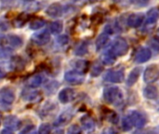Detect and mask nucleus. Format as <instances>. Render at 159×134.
Returning a JSON list of instances; mask_svg holds the SVG:
<instances>
[{
  "label": "nucleus",
  "mask_w": 159,
  "mask_h": 134,
  "mask_svg": "<svg viewBox=\"0 0 159 134\" xmlns=\"http://www.w3.org/2000/svg\"><path fill=\"white\" fill-rule=\"evenodd\" d=\"M123 92L118 87H107L103 90L102 98L108 104L119 106L123 103Z\"/></svg>",
  "instance_id": "obj_1"
},
{
  "label": "nucleus",
  "mask_w": 159,
  "mask_h": 134,
  "mask_svg": "<svg viewBox=\"0 0 159 134\" xmlns=\"http://www.w3.org/2000/svg\"><path fill=\"white\" fill-rule=\"evenodd\" d=\"M108 49L117 58V57L124 56L128 53L129 49V45L125 38L117 37L113 41V43L111 44Z\"/></svg>",
  "instance_id": "obj_2"
},
{
  "label": "nucleus",
  "mask_w": 159,
  "mask_h": 134,
  "mask_svg": "<svg viewBox=\"0 0 159 134\" xmlns=\"http://www.w3.org/2000/svg\"><path fill=\"white\" fill-rule=\"evenodd\" d=\"M159 79V65L157 63L150 64L146 67L143 74V80L147 84L154 83Z\"/></svg>",
  "instance_id": "obj_3"
},
{
  "label": "nucleus",
  "mask_w": 159,
  "mask_h": 134,
  "mask_svg": "<svg viewBox=\"0 0 159 134\" xmlns=\"http://www.w3.org/2000/svg\"><path fill=\"white\" fill-rule=\"evenodd\" d=\"M124 76H125L124 68H117L108 71L105 74L103 80L110 83H121L124 80Z\"/></svg>",
  "instance_id": "obj_4"
},
{
  "label": "nucleus",
  "mask_w": 159,
  "mask_h": 134,
  "mask_svg": "<svg viewBox=\"0 0 159 134\" xmlns=\"http://www.w3.org/2000/svg\"><path fill=\"white\" fill-rule=\"evenodd\" d=\"M128 116L130 118L131 122L133 124V127H135L137 129H140V130L143 129L146 125V123H147L146 116L143 113L140 112V111L132 110V111H130L128 114Z\"/></svg>",
  "instance_id": "obj_5"
},
{
  "label": "nucleus",
  "mask_w": 159,
  "mask_h": 134,
  "mask_svg": "<svg viewBox=\"0 0 159 134\" xmlns=\"http://www.w3.org/2000/svg\"><path fill=\"white\" fill-rule=\"evenodd\" d=\"M64 80L71 85H81L85 81V75L75 70H71L65 73Z\"/></svg>",
  "instance_id": "obj_6"
},
{
  "label": "nucleus",
  "mask_w": 159,
  "mask_h": 134,
  "mask_svg": "<svg viewBox=\"0 0 159 134\" xmlns=\"http://www.w3.org/2000/svg\"><path fill=\"white\" fill-rule=\"evenodd\" d=\"M32 42L37 46H45L50 40V34L48 30H43L37 33H34L31 38Z\"/></svg>",
  "instance_id": "obj_7"
},
{
  "label": "nucleus",
  "mask_w": 159,
  "mask_h": 134,
  "mask_svg": "<svg viewBox=\"0 0 159 134\" xmlns=\"http://www.w3.org/2000/svg\"><path fill=\"white\" fill-rule=\"evenodd\" d=\"M144 19L143 13H131L127 19V24L130 28H138L143 23Z\"/></svg>",
  "instance_id": "obj_8"
},
{
  "label": "nucleus",
  "mask_w": 159,
  "mask_h": 134,
  "mask_svg": "<svg viewBox=\"0 0 159 134\" xmlns=\"http://www.w3.org/2000/svg\"><path fill=\"white\" fill-rule=\"evenodd\" d=\"M152 57V50L148 48L143 47L140 48L135 55V62L136 63H144L148 62Z\"/></svg>",
  "instance_id": "obj_9"
},
{
  "label": "nucleus",
  "mask_w": 159,
  "mask_h": 134,
  "mask_svg": "<svg viewBox=\"0 0 159 134\" xmlns=\"http://www.w3.org/2000/svg\"><path fill=\"white\" fill-rule=\"evenodd\" d=\"M64 13V7L60 3H53L46 9V14L52 18H59Z\"/></svg>",
  "instance_id": "obj_10"
},
{
  "label": "nucleus",
  "mask_w": 159,
  "mask_h": 134,
  "mask_svg": "<svg viewBox=\"0 0 159 134\" xmlns=\"http://www.w3.org/2000/svg\"><path fill=\"white\" fill-rule=\"evenodd\" d=\"M75 98V91L71 88L63 89L59 93V101L61 104H69Z\"/></svg>",
  "instance_id": "obj_11"
},
{
  "label": "nucleus",
  "mask_w": 159,
  "mask_h": 134,
  "mask_svg": "<svg viewBox=\"0 0 159 134\" xmlns=\"http://www.w3.org/2000/svg\"><path fill=\"white\" fill-rule=\"evenodd\" d=\"M23 40L20 36L17 35H8L5 36V44L8 47V49H19L22 46Z\"/></svg>",
  "instance_id": "obj_12"
},
{
  "label": "nucleus",
  "mask_w": 159,
  "mask_h": 134,
  "mask_svg": "<svg viewBox=\"0 0 159 134\" xmlns=\"http://www.w3.org/2000/svg\"><path fill=\"white\" fill-rule=\"evenodd\" d=\"M0 98L6 104H11L15 101V93L13 90L8 87H3L0 90Z\"/></svg>",
  "instance_id": "obj_13"
},
{
  "label": "nucleus",
  "mask_w": 159,
  "mask_h": 134,
  "mask_svg": "<svg viewBox=\"0 0 159 134\" xmlns=\"http://www.w3.org/2000/svg\"><path fill=\"white\" fill-rule=\"evenodd\" d=\"M74 117V113L71 110H67V111H63L56 119V121L54 122V126L56 127H61L64 126L66 124H68L72 118Z\"/></svg>",
  "instance_id": "obj_14"
},
{
  "label": "nucleus",
  "mask_w": 159,
  "mask_h": 134,
  "mask_svg": "<svg viewBox=\"0 0 159 134\" xmlns=\"http://www.w3.org/2000/svg\"><path fill=\"white\" fill-rule=\"evenodd\" d=\"M71 66L75 71L85 75L89 68V62L86 60H74L71 62Z\"/></svg>",
  "instance_id": "obj_15"
},
{
  "label": "nucleus",
  "mask_w": 159,
  "mask_h": 134,
  "mask_svg": "<svg viewBox=\"0 0 159 134\" xmlns=\"http://www.w3.org/2000/svg\"><path fill=\"white\" fill-rule=\"evenodd\" d=\"M4 126L6 127V129H8L10 131H16L20 128V119L15 117V116H7L6 117V118L4 119L3 122Z\"/></svg>",
  "instance_id": "obj_16"
},
{
  "label": "nucleus",
  "mask_w": 159,
  "mask_h": 134,
  "mask_svg": "<svg viewBox=\"0 0 159 134\" xmlns=\"http://www.w3.org/2000/svg\"><path fill=\"white\" fill-rule=\"evenodd\" d=\"M25 61L22 59V57L20 56H13L10 58V61H9V66L12 70L14 71H21L24 69L25 67Z\"/></svg>",
  "instance_id": "obj_17"
},
{
  "label": "nucleus",
  "mask_w": 159,
  "mask_h": 134,
  "mask_svg": "<svg viewBox=\"0 0 159 134\" xmlns=\"http://www.w3.org/2000/svg\"><path fill=\"white\" fill-rule=\"evenodd\" d=\"M159 20V11L157 8H152L150 9L147 14H146V18H145V21L144 24H145V27H148V26H153L155 25L157 21Z\"/></svg>",
  "instance_id": "obj_18"
},
{
  "label": "nucleus",
  "mask_w": 159,
  "mask_h": 134,
  "mask_svg": "<svg viewBox=\"0 0 159 134\" xmlns=\"http://www.w3.org/2000/svg\"><path fill=\"white\" fill-rule=\"evenodd\" d=\"M143 97L148 100H157L159 96V91L157 88L153 85L146 86L143 90Z\"/></svg>",
  "instance_id": "obj_19"
},
{
  "label": "nucleus",
  "mask_w": 159,
  "mask_h": 134,
  "mask_svg": "<svg viewBox=\"0 0 159 134\" xmlns=\"http://www.w3.org/2000/svg\"><path fill=\"white\" fill-rule=\"evenodd\" d=\"M80 123H81L83 129L86 130V131H88V132H92V131H94L95 126H96L94 119H93L91 117L88 116V115L83 116V117L80 118Z\"/></svg>",
  "instance_id": "obj_20"
},
{
  "label": "nucleus",
  "mask_w": 159,
  "mask_h": 134,
  "mask_svg": "<svg viewBox=\"0 0 159 134\" xmlns=\"http://www.w3.org/2000/svg\"><path fill=\"white\" fill-rule=\"evenodd\" d=\"M142 72V67H135L130 74L129 75V77L127 79V85L128 87H132L136 84V82L138 81L140 75Z\"/></svg>",
  "instance_id": "obj_21"
},
{
  "label": "nucleus",
  "mask_w": 159,
  "mask_h": 134,
  "mask_svg": "<svg viewBox=\"0 0 159 134\" xmlns=\"http://www.w3.org/2000/svg\"><path fill=\"white\" fill-rule=\"evenodd\" d=\"M43 83V77L38 75V74H35V75H33L32 76H30L27 80H26V85L31 88V89H36L38 88L41 84Z\"/></svg>",
  "instance_id": "obj_22"
},
{
  "label": "nucleus",
  "mask_w": 159,
  "mask_h": 134,
  "mask_svg": "<svg viewBox=\"0 0 159 134\" xmlns=\"http://www.w3.org/2000/svg\"><path fill=\"white\" fill-rule=\"evenodd\" d=\"M30 15L26 14V13H20L19 15H17L14 20H13V25L16 28H20L22 27L29 20H30Z\"/></svg>",
  "instance_id": "obj_23"
},
{
  "label": "nucleus",
  "mask_w": 159,
  "mask_h": 134,
  "mask_svg": "<svg viewBox=\"0 0 159 134\" xmlns=\"http://www.w3.org/2000/svg\"><path fill=\"white\" fill-rule=\"evenodd\" d=\"M116 57L109 49L103 52V54L101 57V62L104 65H113L116 62Z\"/></svg>",
  "instance_id": "obj_24"
},
{
  "label": "nucleus",
  "mask_w": 159,
  "mask_h": 134,
  "mask_svg": "<svg viewBox=\"0 0 159 134\" xmlns=\"http://www.w3.org/2000/svg\"><path fill=\"white\" fill-rule=\"evenodd\" d=\"M109 35H108L107 33H105V32H103L102 34H101L98 37H97V39H96V49H97V51H99V50H101L102 49H103L105 46H106V44L108 43V41H109Z\"/></svg>",
  "instance_id": "obj_25"
},
{
  "label": "nucleus",
  "mask_w": 159,
  "mask_h": 134,
  "mask_svg": "<svg viewBox=\"0 0 159 134\" xmlns=\"http://www.w3.org/2000/svg\"><path fill=\"white\" fill-rule=\"evenodd\" d=\"M21 98L27 102H36L41 99V93L39 91L26 90L21 94Z\"/></svg>",
  "instance_id": "obj_26"
},
{
  "label": "nucleus",
  "mask_w": 159,
  "mask_h": 134,
  "mask_svg": "<svg viewBox=\"0 0 159 134\" xmlns=\"http://www.w3.org/2000/svg\"><path fill=\"white\" fill-rule=\"evenodd\" d=\"M89 51V45H88V42L86 41H82L80 42L76 47H75V54L76 56H84L88 53Z\"/></svg>",
  "instance_id": "obj_27"
},
{
  "label": "nucleus",
  "mask_w": 159,
  "mask_h": 134,
  "mask_svg": "<svg viewBox=\"0 0 159 134\" xmlns=\"http://www.w3.org/2000/svg\"><path fill=\"white\" fill-rule=\"evenodd\" d=\"M62 29H63V24H62V22H61V21H58L51 22V23L49 24V26H48L49 32H50L51 34H53V35H59V34L62 31Z\"/></svg>",
  "instance_id": "obj_28"
},
{
  "label": "nucleus",
  "mask_w": 159,
  "mask_h": 134,
  "mask_svg": "<svg viewBox=\"0 0 159 134\" xmlns=\"http://www.w3.org/2000/svg\"><path fill=\"white\" fill-rule=\"evenodd\" d=\"M102 71H103V64H102L101 62H95L91 67V70H90L91 76L97 77L102 73Z\"/></svg>",
  "instance_id": "obj_29"
},
{
  "label": "nucleus",
  "mask_w": 159,
  "mask_h": 134,
  "mask_svg": "<svg viewBox=\"0 0 159 134\" xmlns=\"http://www.w3.org/2000/svg\"><path fill=\"white\" fill-rule=\"evenodd\" d=\"M103 114H104L105 118H106L109 122H111V123H113V124H116V123L118 122V116L116 115V112H114V111H112V110H110V109H104Z\"/></svg>",
  "instance_id": "obj_30"
},
{
  "label": "nucleus",
  "mask_w": 159,
  "mask_h": 134,
  "mask_svg": "<svg viewBox=\"0 0 159 134\" xmlns=\"http://www.w3.org/2000/svg\"><path fill=\"white\" fill-rule=\"evenodd\" d=\"M45 24H46V21L45 20L40 19V18H37V19L32 20L30 21L29 27L32 30H39V29L43 28L45 26Z\"/></svg>",
  "instance_id": "obj_31"
},
{
  "label": "nucleus",
  "mask_w": 159,
  "mask_h": 134,
  "mask_svg": "<svg viewBox=\"0 0 159 134\" xmlns=\"http://www.w3.org/2000/svg\"><path fill=\"white\" fill-rule=\"evenodd\" d=\"M56 105L54 103H51V102H47L46 104L43 106L42 110H41V113L43 114V116H47L48 114H50L51 112H53V110L55 109Z\"/></svg>",
  "instance_id": "obj_32"
},
{
  "label": "nucleus",
  "mask_w": 159,
  "mask_h": 134,
  "mask_svg": "<svg viewBox=\"0 0 159 134\" xmlns=\"http://www.w3.org/2000/svg\"><path fill=\"white\" fill-rule=\"evenodd\" d=\"M133 128V124L131 122L130 118L127 115L123 119H122V130L124 132H129Z\"/></svg>",
  "instance_id": "obj_33"
},
{
  "label": "nucleus",
  "mask_w": 159,
  "mask_h": 134,
  "mask_svg": "<svg viewBox=\"0 0 159 134\" xmlns=\"http://www.w3.org/2000/svg\"><path fill=\"white\" fill-rule=\"evenodd\" d=\"M148 45H149V47L153 49V51H155V53H158L159 52V37H157V36H154V37H152V38L148 41Z\"/></svg>",
  "instance_id": "obj_34"
},
{
  "label": "nucleus",
  "mask_w": 159,
  "mask_h": 134,
  "mask_svg": "<svg viewBox=\"0 0 159 134\" xmlns=\"http://www.w3.org/2000/svg\"><path fill=\"white\" fill-rule=\"evenodd\" d=\"M50 132H51V126L48 123H43L40 125L37 134H50Z\"/></svg>",
  "instance_id": "obj_35"
},
{
  "label": "nucleus",
  "mask_w": 159,
  "mask_h": 134,
  "mask_svg": "<svg viewBox=\"0 0 159 134\" xmlns=\"http://www.w3.org/2000/svg\"><path fill=\"white\" fill-rule=\"evenodd\" d=\"M58 87H59V83L57 81H49L46 85V90L47 91H48V93H54L55 90L58 89Z\"/></svg>",
  "instance_id": "obj_36"
},
{
  "label": "nucleus",
  "mask_w": 159,
  "mask_h": 134,
  "mask_svg": "<svg viewBox=\"0 0 159 134\" xmlns=\"http://www.w3.org/2000/svg\"><path fill=\"white\" fill-rule=\"evenodd\" d=\"M20 134H37V132L34 130V125H28L22 129V131L20 132Z\"/></svg>",
  "instance_id": "obj_37"
},
{
  "label": "nucleus",
  "mask_w": 159,
  "mask_h": 134,
  "mask_svg": "<svg viewBox=\"0 0 159 134\" xmlns=\"http://www.w3.org/2000/svg\"><path fill=\"white\" fill-rule=\"evenodd\" d=\"M82 130L78 125H72L71 127L68 128L67 130V134H81Z\"/></svg>",
  "instance_id": "obj_38"
},
{
  "label": "nucleus",
  "mask_w": 159,
  "mask_h": 134,
  "mask_svg": "<svg viewBox=\"0 0 159 134\" xmlns=\"http://www.w3.org/2000/svg\"><path fill=\"white\" fill-rule=\"evenodd\" d=\"M57 43L61 46H65L69 43V37L66 35H61L57 37Z\"/></svg>",
  "instance_id": "obj_39"
},
{
  "label": "nucleus",
  "mask_w": 159,
  "mask_h": 134,
  "mask_svg": "<svg viewBox=\"0 0 159 134\" xmlns=\"http://www.w3.org/2000/svg\"><path fill=\"white\" fill-rule=\"evenodd\" d=\"M18 0H0V3L3 7H12L16 4Z\"/></svg>",
  "instance_id": "obj_40"
},
{
  "label": "nucleus",
  "mask_w": 159,
  "mask_h": 134,
  "mask_svg": "<svg viewBox=\"0 0 159 134\" xmlns=\"http://www.w3.org/2000/svg\"><path fill=\"white\" fill-rule=\"evenodd\" d=\"M149 2H150V0H131V3L138 7H144V6L148 5Z\"/></svg>",
  "instance_id": "obj_41"
},
{
  "label": "nucleus",
  "mask_w": 159,
  "mask_h": 134,
  "mask_svg": "<svg viewBox=\"0 0 159 134\" xmlns=\"http://www.w3.org/2000/svg\"><path fill=\"white\" fill-rule=\"evenodd\" d=\"M10 51H11L10 49H1V51H0V57L1 58H4V59L9 58Z\"/></svg>",
  "instance_id": "obj_42"
},
{
  "label": "nucleus",
  "mask_w": 159,
  "mask_h": 134,
  "mask_svg": "<svg viewBox=\"0 0 159 134\" xmlns=\"http://www.w3.org/2000/svg\"><path fill=\"white\" fill-rule=\"evenodd\" d=\"M8 28H9V23H8L6 20L1 19V20H0V29H1L2 31H7Z\"/></svg>",
  "instance_id": "obj_43"
},
{
  "label": "nucleus",
  "mask_w": 159,
  "mask_h": 134,
  "mask_svg": "<svg viewBox=\"0 0 159 134\" xmlns=\"http://www.w3.org/2000/svg\"><path fill=\"white\" fill-rule=\"evenodd\" d=\"M102 134H116V132L113 128H107L102 132Z\"/></svg>",
  "instance_id": "obj_44"
},
{
  "label": "nucleus",
  "mask_w": 159,
  "mask_h": 134,
  "mask_svg": "<svg viewBox=\"0 0 159 134\" xmlns=\"http://www.w3.org/2000/svg\"><path fill=\"white\" fill-rule=\"evenodd\" d=\"M1 134H14V133H13V132H12V131H10V130H8V129H5V130H3V131L1 132Z\"/></svg>",
  "instance_id": "obj_45"
},
{
  "label": "nucleus",
  "mask_w": 159,
  "mask_h": 134,
  "mask_svg": "<svg viewBox=\"0 0 159 134\" xmlns=\"http://www.w3.org/2000/svg\"><path fill=\"white\" fill-rule=\"evenodd\" d=\"M5 44V36L0 34V48Z\"/></svg>",
  "instance_id": "obj_46"
},
{
  "label": "nucleus",
  "mask_w": 159,
  "mask_h": 134,
  "mask_svg": "<svg viewBox=\"0 0 159 134\" xmlns=\"http://www.w3.org/2000/svg\"><path fill=\"white\" fill-rule=\"evenodd\" d=\"M52 134H64V131L63 130H57Z\"/></svg>",
  "instance_id": "obj_47"
},
{
  "label": "nucleus",
  "mask_w": 159,
  "mask_h": 134,
  "mask_svg": "<svg viewBox=\"0 0 159 134\" xmlns=\"http://www.w3.org/2000/svg\"><path fill=\"white\" fill-rule=\"evenodd\" d=\"M24 2H26V3H30V2H33L34 0H23Z\"/></svg>",
  "instance_id": "obj_48"
},
{
  "label": "nucleus",
  "mask_w": 159,
  "mask_h": 134,
  "mask_svg": "<svg viewBox=\"0 0 159 134\" xmlns=\"http://www.w3.org/2000/svg\"><path fill=\"white\" fill-rule=\"evenodd\" d=\"M73 2H80V1H82V0H72Z\"/></svg>",
  "instance_id": "obj_49"
},
{
  "label": "nucleus",
  "mask_w": 159,
  "mask_h": 134,
  "mask_svg": "<svg viewBox=\"0 0 159 134\" xmlns=\"http://www.w3.org/2000/svg\"><path fill=\"white\" fill-rule=\"evenodd\" d=\"M1 118H2V116H1V114H0V124H1Z\"/></svg>",
  "instance_id": "obj_50"
}]
</instances>
